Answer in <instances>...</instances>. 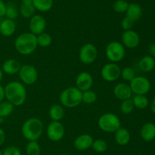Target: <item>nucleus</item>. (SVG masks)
Masks as SVG:
<instances>
[{
  "label": "nucleus",
  "instance_id": "6ab92c4d",
  "mask_svg": "<svg viewBox=\"0 0 155 155\" xmlns=\"http://www.w3.org/2000/svg\"><path fill=\"white\" fill-rule=\"evenodd\" d=\"M140 135L142 139L146 142H150L155 138V124L147 122L142 127Z\"/></svg>",
  "mask_w": 155,
  "mask_h": 155
},
{
  "label": "nucleus",
  "instance_id": "72a5a7b5",
  "mask_svg": "<svg viewBox=\"0 0 155 155\" xmlns=\"http://www.w3.org/2000/svg\"><path fill=\"white\" fill-rule=\"evenodd\" d=\"M129 7V3L126 0H117L113 5V9L117 13H125Z\"/></svg>",
  "mask_w": 155,
  "mask_h": 155
},
{
  "label": "nucleus",
  "instance_id": "412c9836",
  "mask_svg": "<svg viewBox=\"0 0 155 155\" xmlns=\"http://www.w3.org/2000/svg\"><path fill=\"white\" fill-rule=\"evenodd\" d=\"M115 141L119 145H127L130 141V133L126 128H120L115 132Z\"/></svg>",
  "mask_w": 155,
  "mask_h": 155
},
{
  "label": "nucleus",
  "instance_id": "f03ea898",
  "mask_svg": "<svg viewBox=\"0 0 155 155\" xmlns=\"http://www.w3.org/2000/svg\"><path fill=\"white\" fill-rule=\"evenodd\" d=\"M37 38L32 33H24L20 34L15 41V47L21 55H30L36 50Z\"/></svg>",
  "mask_w": 155,
  "mask_h": 155
},
{
  "label": "nucleus",
  "instance_id": "a18cd8bd",
  "mask_svg": "<svg viewBox=\"0 0 155 155\" xmlns=\"http://www.w3.org/2000/svg\"><path fill=\"white\" fill-rule=\"evenodd\" d=\"M0 155H3L2 154V151H1V150H0Z\"/></svg>",
  "mask_w": 155,
  "mask_h": 155
},
{
  "label": "nucleus",
  "instance_id": "4c0bfd02",
  "mask_svg": "<svg viewBox=\"0 0 155 155\" xmlns=\"http://www.w3.org/2000/svg\"><path fill=\"white\" fill-rule=\"evenodd\" d=\"M6 3L3 0H0V18L5 16Z\"/></svg>",
  "mask_w": 155,
  "mask_h": 155
},
{
  "label": "nucleus",
  "instance_id": "5701e85b",
  "mask_svg": "<svg viewBox=\"0 0 155 155\" xmlns=\"http://www.w3.org/2000/svg\"><path fill=\"white\" fill-rule=\"evenodd\" d=\"M48 114L52 121H60L64 118L65 112L63 106L59 104H54L50 107Z\"/></svg>",
  "mask_w": 155,
  "mask_h": 155
},
{
  "label": "nucleus",
  "instance_id": "423d86ee",
  "mask_svg": "<svg viewBox=\"0 0 155 155\" xmlns=\"http://www.w3.org/2000/svg\"><path fill=\"white\" fill-rule=\"evenodd\" d=\"M106 56L111 62H118L122 60L126 54L125 47L118 41H112L107 44L105 50Z\"/></svg>",
  "mask_w": 155,
  "mask_h": 155
},
{
  "label": "nucleus",
  "instance_id": "49530a36",
  "mask_svg": "<svg viewBox=\"0 0 155 155\" xmlns=\"http://www.w3.org/2000/svg\"><path fill=\"white\" fill-rule=\"evenodd\" d=\"M61 155H69V154H67V153H63V154H61Z\"/></svg>",
  "mask_w": 155,
  "mask_h": 155
},
{
  "label": "nucleus",
  "instance_id": "393cba45",
  "mask_svg": "<svg viewBox=\"0 0 155 155\" xmlns=\"http://www.w3.org/2000/svg\"><path fill=\"white\" fill-rule=\"evenodd\" d=\"M14 105L8 100H3L0 103V117L5 118L13 112Z\"/></svg>",
  "mask_w": 155,
  "mask_h": 155
},
{
  "label": "nucleus",
  "instance_id": "7ed1b4c3",
  "mask_svg": "<svg viewBox=\"0 0 155 155\" xmlns=\"http://www.w3.org/2000/svg\"><path fill=\"white\" fill-rule=\"evenodd\" d=\"M21 132L28 141H36L43 132V123L39 119L33 117L26 120L21 128Z\"/></svg>",
  "mask_w": 155,
  "mask_h": 155
},
{
  "label": "nucleus",
  "instance_id": "a211bd4d",
  "mask_svg": "<svg viewBox=\"0 0 155 155\" xmlns=\"http://www.w3.org/2000/svg\"><path fill=\"white\" fill-rule=\"evenodd\" d=\"M16 30V23L14 20L5 19L0 22V33L4 36H11L14 34Z\"/></svg>",
  "mask_w": 155,
  "mask_h": 155
},
{
  "label": "nucleus",
  "instance_id": "79ce46f5",
  "mask_svg": "<svg viewBox=\"0 0 155 155\" xmlns=\"http://www.w3.org/2000/svg\"><path fill=\"white\" fill-rule=\"evenodd\" d=\"M33 0H21V4L24 5H33Z\"/></svg>",
  "mask_w": 155,
  "mask_h": 155
},
{
  "label": "nucleus",
  "instance_id": "39448f33",
  "mask_svg": "<svg viewBox=\"0 0 155 155\" xmlns=\"http://www.w3.org/2000/svg\"><path fill=\"white\" fill-rule=\"evenodd\" d=\"M121 122L117 115L111 112H107L99 117L98 126L102 131L105 132H115L120 128Z\"/></svg>",
  "mask_w": 155,
  "mask_h": 155
},
{
  "label": "nucleus",
  "instance_id": "4468645a",
  "mask_svg": "<svg viewBox=\"0 0 155 155\" xmlns=\"http://www.w3.org/2000/svg\"><path fill=\"white\" fill-rule=\"evenodd\" d=\"M93 84V78L91 74L87 71H83L77 75L76 79V85L79 90L83 92L89 90Z\"/></svg>",
  "mask_w": 155,
  "mask_h": 155
},
{
  "label": "nucleus",
  "instance_id": "dca6fc26",
  "mask_svg": "<svg viewBox=\"0 0 155 155\" xmlns=\"http://www.w3.org/2000/svg\"><path fill=\"white\" fill-rule=\"evenodd\" d=\"M93 138L89 134H83L80 135L74 140V147L79 150H85L92 147Z\"/></svg>",
  "mask_w": 155,
  "mask_h": 155
},
{
  "label": "nucleus",
  "instance_id": "58836bf2",
  "mask_svg": "<svg viewBox=\"0 0 155 155\" xmlns=\"http://www.w3.org/2000/svg\"><path fill=\"white\" fill-rule=\"evenodd\" d=\"M5 138H6V135L5 131L3 130L2 128H0V146L2 145L3 144L5 141Z\"/></svg>",
  "mask_w": 155,
  "mask_h": 155
},
{
  "label": "nucleus",
  "instance_id": "cd10ccee",
  "mask_svg": "<svg viewBox=\"0 0 155 155\" xmlns=\"http://www.w3.org/2000/svg\"><path fill=\"white\" fill-rule=\"evenodd\" d=\"M18 15H19V12H18L16 5L14 3L8 2L6 4V18H8V19L14 20L15 21L18 17Z\"/></svg>",
  "mask_w": 155,
  "mask_h": 155
},
{
  "label": "nucleus",
  "instance_id": "c756f323",
  "mask_svg": "<svg viewBox=\"0 0 155 155\" xmlns=\"http://www.w3.org/2000/svg\"><path fill=\"white\" fill-rule=\"evenodd\" d=\"M20 13L24 18H31L35 14L34 6L33 5H24L21 4L20 6Z\"/></svg>",
  "mask_w": 155,
  "mask_h": 155
},
{
  "label": "nucleus",
  "instance_id": "f8f14e48",
  "mask_svg": "<svg viewBox=\"0 0 155 155\" xmlns=\"http://www.w3.org/2000/svg\"><path fill=\"white\" fill-rule=\"evenodd\" d=\"M46 21L45 18L40 15H34L30 18L29 23V29L30 33L38 36L44 32L46 28Z\"/></svg>",
  "mask_w": 155,
  "mask_h": 155
},
{
  "label": "nucleus",
  "instance_id": "e433bc0d",
  "mask_svg": "<svg viewBox=\"0 0 155 155\" xmlns=\"http://www.w3.org/2000/svg\"><path fill=\"white\" fill-rule=\"evenodd\" d=\"M133 25H134V21L127 16L124 18V19L122 20V22H121V27L124 30H131Z\"/></svg>",
  "mask_w": 155,
  "mask_h": 155
},
{
  "label": "nucleus",
  "instance_id": "7c9ffc66",
  "mask_svg": "<svg viewBox=\"0 0 155 155\" xmlns=\"http://www.w3.org/2000/svg\"><path fill=\"white\" fill-rule=\"evenodd\" d=\"M97 94L93 91L87 90V91H83L82 94V102L86 104H91L94 102L96 101Z\"/></svg>",
  "mask_w": 155,
  "mask_h": 155
},
{
  "label": "nucleus",
  "instance_id": "c9c22d12",
  "mask_svg": "<svg viewBox=\"0 0 155 155\" xmlns=\"http://www.w3.org/2000/svg\"><path fill=\"white\" fill-rule=\"evenodd\" d=\"M3 155H21V152L18 147L15 146H9L4 149L2 151Z\"/></svg>",
  "mask_w": 155,
  "mask_h": 155
},
{
  "label": "nucleus",
  "instance_id": "f704fd0d",
  "mask_svg": "<svg viewBox=\"0 0 155 155\" xmlns=\"http://www.w3.org/2000/svg\"><path fill=\"white\" fill-rule=\"evenodd\" d=\"M120 76L123 79L127 81H131L135 77H136V73H135L134 69L131 67H126L124 69L121 70Z\"/></svg>",
  "mask_w": 155,
  "mask_h": 155
},
{
  "label": "nucleus",
  "instance_id": "9d476101",
  "mask_svg": "<svg viewBox=\"0 0 155 155\" xmlns=\"http://www.w3.org/2000/svg\"><path fill=\"white\" fill-rule=\"evenodd\" d=\"M98 50L92 43H86L80 48L79 57L83 64H91L96 59Z\"/></svg>",
  "mask_w": 155,
  "mask_h": 155
},
{
  "label": "nucleus",
  "instance_id": "f257e3e1",
  "mask_svg": "<svg viewBox=\"0 0 155 155\" xmlns=\"http://www.w3.org/2000/svg\"><path fill=\"white\" fill-rule=\"evenodd\" d=\"M5 97L14 106H21L27 98V91L22 83L13 81L5 87Z\"/></svg>",
  "mask_w": 155,
  "mask_h": 155
},
{
  "label": "nucleus",
  "instance_id": "f3484780",
  "mask_svg": "<svg viewBox=\"0 0 155 155\" xmlns=\"http://www.w3.org/2000/svg\"><path fill=\"white\" fill-rule=\"evenodd\" d=\"M21 64L19 61L15 59H7L4 62L2 66V70L3 72L8 74H15L19 72V70L21 67Z\"/></svg>",
  "mask_w": 155,
  "mask_h": 155
},
{
  "label": "nucleus",
  "instance_id": "c85d7f7f",
  "mask_svg": "<svg viewBox=\"0 0 155 155\" xmlns=\"http://www.w3.org/2000/svg\"><path fill=\"white\" fill-rule=\"evenodd\" d=\"M37 38V44L41 47H48L51 45L52 42V37L49 33H42L36 36Z\"/></svg>",
  "mask_w": 155,
  "mask_h": 155
},
{
  "label": "nucleus",
  "instance_id": "0eeeda50",
  "mask_svg": "<svg viewBox=\"0 0 155 155\" xmlns=\"http://www.w3.org/2000/svg\"><path fill=\"white\" fill-rule=\"evenodd\" d=\"M130 88L132 92L138 95H145L151 90V82L147 78L143 76L135 77L130 81Z\"/></svg>",
  "mask_w": 155,
  "mask_h": 155
},
{
  "label": "nucleus",
  "instance_id": "ea45409f",
  "mask_svg": "<svg viewBox=\"0 0 155 155\" xmlns=\"http://www.w3.org/2000/svg\"><path fill=\"white\" fill-rule=\"evenodd\" d=\"M148 52H149L150 55H151L152 57H155V43L151 44L149 46V48H148Z\"/></svg>",
  "mask_w": 155,
  "mask_h": 155
},
{
  "label": "nucleus",
  "instance_id": "2eb2a0df",
  "mask_svg": "<svg viewBox=\"0 0 155 155\" xmlns=\"http://www.w3.org/2000/svg\"><path fill=\"white\" fill-rule=\"evenodd\" d=\"M132 90L130 86L126 83H119L114 88V94L115 97L120 100L131 98Z\"/></svg>",
  "mask_w": 155,
  "mask_h": 155
},
{
  "label": "nucleus",
  "instance_id": "de8ad7c7",
  "mask_svg": "<svg viewBox=\"0 0 155 155\" xmlns=\"http://www.w3.org/2000/svg\"><path fill=\"white\" fill-rule=\"evenodd\" d=\"M77 155H80V154H77Z\"/></svg>",
  "mask_w": 155,
  "mask_h": 155
},
{
  "label": "nucleus",
  "instance_id": "37998d69",
  "mask_svg": "<svg viewBox=\"0 0 155 155\" xmlns=\"http://www.w3.org/2000/svg\"><path fill=\"white\" fill-rule=\"evenodd\" d=\"M151 109L153 112L155 114V97L153 99V100L151 101Z\"/></svg>",
  "mask_w": 155,
  "mask_h": 155
},
{
  "label": "nucleus",
  "instance_id": "b1692460",
  "mask_svg": "<svg viewBox=\"0 0 155 155\" xmlns=\"http://www.w3.org/2000/svg\"><path fill=\"white\" fill-rule=\"evenodd\" d=\"M33 5L39 12H48L53 7V0H33Z\"/></svg>",
  "mask_w": 155,
  "mask_h": 155
},
{
  "label": "nucleus",
  "instance_id": "c03bdc74",
  "mask_svg": "<svg viewBox=\"0 0 155 155\" xmlns=\"http://www.w3.org/2000/svg\"><path fill=\"white\" fill-rule=\"evenodd\" d=\"M2 78H3V71H2V68H0V81H2Z\"/></svg>",
  "mask_w": 155,
  "mask_h": 155
},
{
  "label": "nucleus",
  "instance_id": "2f4dec72",
  "mask_svg": "<svg viewBox=\"0 0 155 155\" xmlns=\"http://www.w3.org/2000/svg\"><path fill=\"white\" fill-rule=\"evenodd\" d=\"M120 111L122 113L125 114V115L130 114L133 112L135 108L133 100L131 98H130L122 100V103H121L120 107Z\"/></svg>",
  "mask_w": 155,
  "mask_h": 155
},
{
  "label": "nucleus",
  "instance_id": "1a4fd4ad",
  "mask_svg": "<svg viewBox=\"0 0 155 155\" xmlns=\"http://www.w3.org/2000/svg\"><path fill=\"white\" fill-rule=\"evenodd\" d=\"M121 69L118 65L114 62L107 63L102 67L101 71V78L108 82L117 80L120 76Z\"/></svg>",
  "mask_w": 155,
  "mask_h": 155
},
{
  "label": "nucleus",
  "instance_id": "a878e982",
  "mask_svg": "<svg viewBox=\"0 0 155 155\" xmlns=\"http://www.w3.org/2000/svg\"><path fill=\"white\" fill-rule=\"evenodd\" d=\"M133 102L134 106L137 109H144L148 106V99L147 98L146 96L145 95H138L136 94L133 97Z\"/></svg>",
  "mask_w": 155,
  "mask_h": 155
},
{
  "label": "nucleus",
  "instance_id": "4be33fe9",
  "mask_svg": "<svg viewBox=\"0 0 155 155\" xmlns=\"http://www.w3.org/2000/svg\"><path fill=\"white\" fill-rule=\"evenodd\" d=\"M139 67L144 72H150L155 68V59L151 56H145L139 62Z\"/></svg>",
  "mask_w": 155,
  "mask_h": 155
},
{
  "label": "nucleus",
  "instance_id": "20e7f679",
  "mask_svg": "<svg viewBox=\"0 0 155 155\" xmlns=\"http://www.w3.org/2000/svg\"><path fill=\"white\" fill-rule=\"evenodd\" d=\"M82 92L77 87H70L64 90L61 94L60 102L64 106L74 108L80 105L82 102Z\"/></svg>",
  "mask_w": 155,
  "mask_h": 155
},
{
  "label": "nucleus",
  "instance_id": "bb28decb",
  "mask_svg": "<svg viewBox=\"0 0 155 155\" xmlns=\"http://www.w3.org/2000/svg\"><path fill=\"white\" fill-rule=\"evenodd\" d=\"M26 152L27 155H39L41 147L36 141H30L26 146Z\"/></svg>",
  "mask_w": 155,
  "mask_h": 155
},
{
  "label": "nucleus",
  "instance_id": "6e6552de",
  "mask_svg": "<svg viewBox=\"0 0 155 155\" xmlns=\"http://www.w3.org/2000/svg\"><path fill=\"white\" fill-rule=\"evenodd\" d=\"M18 74L21 81L27 85H32L35 84L38 78L37 70L33 65L30 64L21 65Z\"/></svg>",
  "mask_w": 155,
  "mask_h": 155
},
{
  "label": "nucleus",
  "instance_id": "ddd939ff",
  "mask_svg": "<svg viewBox=\"0 0 155 155\" xmlns=\"http://www.w3.org/2000/svg\"><path fill=\"white\" fill-rule=\"evenodd\" d=\"M122 42L124 46L129 49H134L139 46L140 43V37L134 30H124L122 34Z\"/></svg>",
  "mask_w": 155,
  "mask_h": 155
},
{
  "label": "nucleus",
  "instance_id": "a19ab883",
  "mask_svg": "<svg viewBox=\"0 0 155 155\" xmlns=\"http://www.w3.org/2000/svg\"><path fill=\"white\" fill-rule=\"evenodd\" d=\"M5 98V88L0 84V103L4 100Z\"/></svg>",
  "mask_w": 155,
  "mask_h": 155
},
{
  "label": "nucleus",
  "instance_id": "aec40b11",
  "mask_svg": "<svg viewBox=\"0 0 155 155\" xmlns=\"http://www.w3.org/2000/svg\"><path fill=\"white\" fill-rule=\"evenodd\" d=\"M126 13H127V16L135 22V21H139L142 17V9L137 3H131V4H129V7Z\"/></svg>",
  "mask_w": 155,
  "mask_h": 155
},
{
  "label": "nucleus",
  "instance_id": "473e14b6",
  "mask_svg": "<svg viewBox=\"0 0 155 155\" xmlns=\"http://www.w3.org/2000/svg\"><path fill=\"white\" fill-rule=\"evenodd\" d=\"M92 147L95 151L98 152V153H103L107 150V144L104 140L96 139L93 141Z\"/></svg>",
  "mask_w": 155,
  "mask_h": 155
},
{
  "label": "nucleus",
  "instance_id": "09e8293b",
  "mask_svg": "<svg viewBox=\"0 0 155 155\" xmlns=\"http://www.w3.org/2000/svg\"><path fill=\"white\" fill-rule=\"evenodd\" d=\"M154 59H155V58H154Z\"/></svg>",
  "mask_w": 155,
  "mask_h": 155
},
{
  "label": "nucleus",
  "instance_id": "9b49d317",
  "mask_svg": "<svg viewBox=\"0 0 155 155\" xmlns=\"http://www.w3.org/2000/svg\"><path fill=\"white\" fill-rule=\"evenodd\" d=\"M64 134V126L60 121H51L47 127V136L52 141H61Z\"/></svg>",
  "mask_w": 155,
  "mask_h": 155
}]
</instances>
